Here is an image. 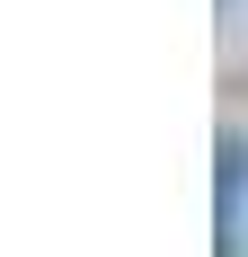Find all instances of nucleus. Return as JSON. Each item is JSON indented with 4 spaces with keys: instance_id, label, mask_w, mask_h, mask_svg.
I'll list each match as a JSON object with an SVG mask.
<instances>
[{
    "instance_id": "f257e3e1",
    "label": "nucleus",
    "mask_w": 248,
    "mask_h": 257,
    "mask_svg": "<svg viewBox=\"0 0 248 257\" xmlns=\"http://www.w3.org/2000/svg\"><path fill=\"white\" fill-rule=\"evenodd\" d=\"M248 239V133H213V257Z\"/></svg>"
}]
</instances>
